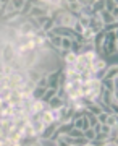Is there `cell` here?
Masks as SVG:
<instances>
[{"label": "cell", "mask_w": 118, "mask_h": 146, "mask_svg": "<svg viewBox=\"0 0 118 146\" xmlns=\"http://www.w3.org/2000/svg\"><path fill=\"white\" fill-rule=\"evenodd\" d=\"M55 20V26H63V28H71L78 20V15L74 13H70V11H60L58 15L53 16Z\"/></svg>", "instance_id": "6da1fadb"}, {"label": "cell", "mask_w": 118, "mask_h": 146, "mask_svg": "<svg viewBox=\"0 0 118 146\" xmlns=\"http://www.w3.org/2000/svg\"><path fill=\"white\" fill-rule=\"evenodd\" d=\"M97 13H99V18L102 20L103 25H110V23H117V21H118L117 16L113 15L112 11H107L105 8H100V10H97Z\"/></svg>", "instance_id": "7a4b0ae2"}, {"label": "cell", "mask_w": 118, "mask_h": 146, "mask_svg": "<svg viewBox=\"0 0 118 146\" xmlns=\"http://www.w3.org/2000/svg\"><path fill=\"white\" fill-rule=\"evenodd\" d=\"M118 78V67L117 63H113V65H107L105 68V72L102 75V80H115Z\"/></svg>", "instance_id": "3957f363"}, {"label": "cell", "mask_w": 118, "mask_h": 146, "mask_svg": "<svg viewBox=\"0 0 118 146\" xmlns=\"http://www.w3.org/2000/svg\"><path fill=\"white\" fill-rule=\"evenodd\" d=\"M100 50H102L105 55H117V42H107V41H103L102 47H100Z\"/></svg>", "instance_id": "277c9868"}, {"label": "cell", "mask_w": 118, "mask_h": 146, "mask_svg": "<svg viewBox=\"0 0 118 146\" xmlns=\"http://www.w3.org/2000/svg\"><path fill=\"white\" fill-rule=\"evenodd\" d=\"M53 28H55V20H53V18H52L50 15H49V16L45 18V20H44V21L41 23L39 29H41V31H44V33H49V31H52Z\"/></svg>", "instance_id": "5b68a950"}, {"label": "cell", "mask_w": 118, "mask_h": 146, "mask_svg": "<svg viewBox=\"0 0 118 146\" xmlns=\"http://www.w3.org/2000/svg\"><path fill=\"white\" fill-rule=\"evenodd\" d=\"M47 106H49V109H60L62 106H65V99H63V98H60V96L57 94V96H53L52 99H49Z\"/></svg>", "instance_id": "8992f818"}, {"label": "cell", "mask_w": 118, "mask_h": 146, "mask_svg": "<svg viewBox=\"0 0 118 146\" xmlns=\"http://www.w3.org/2000/svg\"><path fill=\"white\" fill-rule=\"evenodd\" d=\"M39 117H41V120H42V123H44V125H50V123H53V117H52L50 109H49V107L42 110L41 114H39Z\"/></svg>", "instance_id": "52a82bcc"}, {"label": "cell", "mask_w": 118, "mask_h": 146, "mask_svg": "<svg viewBox=\"0 0 118 146\" xmlns=\"http://www.w3.org/2000/svg\"><path fill=\"white\" fill-rule=\"evenodd\" d=\"M102 2H103L102 8H105L107 11H113V10H117V8H118L117 0H102Z\"/></svg>", "instance_id": "ba28073f"}, {"label": "cell", "mask_w": 118, "mask_h": 146, "mask_svg": "<svg viewBox=\"0 0 118 146\" xmlns=\"http://www.w3.org/2000/svg\"><path fill=\"white\" fill-rule=\"evenodd\" d=\"M71 42H73L71 37L62 36V44H60V50H70V49H71Z\"/></svg>", "instance_id": "9c48e42d"}, {"label": "cell", "mask_w": 118, "mask_h": 146, "mask_svg": "<svg viewBox=\"0 0 118 146\" xmlns=\"http://www.w3.org/2000/svg\"><path fill=\"white\" fill-rule=\"evenodd\" d=\"M110 127H118V115L117 112H108V117H107V122Z\"/></svg>", "instance_id": "30bf717a"}, {"label": "cell", "mask_w": 118, "mask_h": 146, "mask_svg": "<svg viewBox=\"0 0 118 146\" xmlns=\"http://www.w3.org/2000/svg\"><path fill=\"white\" fill-rule=\"evenodd\" d=\"M24 3H26V0H10V7L15 11H21L23 7H24Z\"/></svg>", "instance_id": "8fae6325"}, {"label": "cell", "mask_w": 118, "mask_h": 146, "mask_svg": "<svg viewBox=\"0 0 118 146\" xmlns=\"http://www.w3.org/2000/svg\"><path fill=\"white\" fill-rule=\"evenodd\" d=\"M89 141L84 138V136H76V138H73V146H87Z\"/></svg>", "instance_id": "7c38bea8"}, {"label": "cell", "mask_w": 118, "mask_h": 146, "mask_svg": "<svg viewBox=\"0 0 118 146\" xmlns=\"http://www.w3.org/2000/svg\"><path fill=\"white\" fill-rule=\"evenodd\" d=\"M11 93V88H0V99H8Z\"/></svg>", "instance_id": "4fadbf2b"}, {"label": "cell", "mask_w": 118, "mask_h": 146, "mask_svg": "<svg viewBox=\"0 0 118 146\" xmlns=\"http://www.w3.org/2000/svg\"><path fill=\"white\" fill-rule=\"evenodd\" d=\"M96 117H97L99 123H105V122H107V117H108V112H107V110H102V112H100V114H97Z\"/></svg>", "instance_id": "5bb4252c"}, {"label": "cell", "mask_w": 118, "mask_h": 146, "mask_svg": "<svg viewBox=\"0 0 118 146\" xmlns=\"http://www.w3.org/2000/svg\"><path fill=\"white\" fill-rule=\"evenodd\" d=\"M71 29H73L74 33H76V34H81V33L84 31V26H82L81 23H79V21L76 20V23H74V25L71 26Z\"/></svg>", "instance_id": "9a60e30c"}, {"label": "cell", "mask_w": 118, "mask_h": 146, "mask_svg": "<svg viewBox=\"0 0 118 146\" xmlns=\"http://www.w3.org/2000/svg\"><path fill=\"white\" fill-rule=\"evenodd\" d=\"M78 2H79L82 7L84 5H92V0H78Z\"/></svg>", "instance_id": "2e32d148"}, {"label": "cell", "mask_w": 118, "mask_h": 146, "mask_svg": "<svg viewBox=\"0 0 118 146\" xmlns=\"http://www.w3.org/2000/svg\"><path fill=\"white\" fill-rule=\"evenodd\" d=\"M8 2H10V0H0V3H2V5H7Z\"/></svg>", "instance_id": "e0dca14e"}]
</instances>
